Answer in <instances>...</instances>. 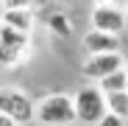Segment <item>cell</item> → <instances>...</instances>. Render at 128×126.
<instances>
[{
    "instance_id": "obj_16",
    "label": "cell",
    "mask_w": 128,
    "mask_h": 126,
    "mask_svg": "<svg viewBox=\"0 0 128 126\" xmlns=\"http://www.w3.org/2000/svg\"><path fill=\"white\" fill-rule=\"evenodd\" d=\"M122 9H125V14H128V0H122Z\"/></svg>"
},
{
    "instance_id": "obj_10",
    "label": "cell",
    "mask_w": 128,
    "mask_h": 126,
    "mask_svg": "<svg viewBox=\"0 0 128 126\" xmlns=\"http://www.w3.org/2000/svg\"><path fill=\"white\" fill-rule=\"evenodd\" d=\"M48 25H50V31H53L56 36H61V39H70V36H72V25H70V20H67L64 11H53V14L48 17Z\"/></svg>"
},
{
    "instance_id": "obj_12",
    "label": "cell",
    "mask_w": 128,
    "mask_h": 126,
    "mask_svg": "<svg viewBox=\"0 0 128 126\" xmlns=\"http://www.w3.org/2000/svg\"><path fill=\"white\" fill-rule=\"evenodd\" d=\"M95 126H128V118H122V115H117V112H106Z\"/></svg>"
},
{
    "instance_id": "obj_14",
    "label": "cell",
    "mask_w": 128,
    "mask_h": 126,
    "mask_svg": "<svg viewBox=\"0 0 128 126\" xmlns=\"http://www.w3.org/2000/svg\"><path fill=\"white\" fill-rule=\"evenodd\" d=\"M0 126H20L11 115H6V112H0Z\"/></svg>"
},
{
    "instance_id": "obj_13",
    "label": "cell",
    "mask_w": 128,
    "mask_h": 126,
    "mask_svg": "<svg viewBox=\"0 0 128 126\" xmlns=\"http://www.w3.org/2000/svg\"><path fill=\"white\" fill-rule=\"evenodd\" d=\"M34 0H3V9H31Z\"/></svg>"
},
{
    "instance_id": "obj_3",
    "label": "cell",
    "mask_w": 128,
    "mask_h": 126,
    "mask_svg": "<svg viewBox=\"0 0 128 126\" xmlns=\"http://www.w3.org/2000/svg\"><path fill=\"white\" fill-rule=\"evenodd\" d=\"M0 112L11 115L20 126L22 123H31L34 115H36V104L17 87H0Z\"/></svg>"
},
{
    "instance_id": "obj_8",
    "label": "cell",
    "mask_w": 128,
    "mask_h": 126,
    "mask_svg": "<svg viewBox=\"0 0 128 126\" xmlns=\"http://www.w3.org/2000/svg\"><path fill=\"white\" fill-rule=\"evenodd\" d=\"M0 23H6V25H11V28H17V31L31 34V31H34V11H31V9H3Z\"/></svg>"
},
{
    "instance_id": "obj_15",
    "label": "cell",
    "mask_w": 128,
    "mask_h": 126,
    "mask_svg": "<svg viewBox=\"0 0 128 126\" xmlns=\"http://www.w3.org/2000/svg\"><path fill=\"white\" fill-rule=\"evenodd\" d=\"M122 70L128 73V53H125V62H122Z\"/></svg>"
},
{
    "instance_id": "obj_9",
    "label": "cell",
    "mask_w": 128,
    "mask_h": 126,
    "mask_svg": "<svg viewBox=\"0 0 128 126\" xmlns=\"http://www.w3.org/2000/svg\"><path fill=\"white\" fill-rule=\"evenodd\" d=\"M98 84H100V90H103V93H117V90H128V73H125V70L120 67V70L109 73L106 78H100Z\"/></svg>"
},
{
    "instance_id": "obj_7",
    "label": "cell",
    "mask_w": 128,
    "mask_h": 126,
    "mask_svg": "<svg viewBox=\"0 0 128 126\" xmlns=\"http://www.w3.org/2000/svg\"><path fill=\"white\" fill-rule=\"evenodd\" d=\"M34 45H0V67H20L31 59Z\"/></svg>"
},
{
    "instance_id": "obj_1",
    "label": "cell",
    "mask_w": 128,
    "mask_h": 126,
    "mask_svg": "<svg viewBox=\"0 0 128 126\" xmlns=\"http://www.w3.org/2000/svg\"><path fill=\"white\" fill-rule=\"evenodd\" d=\"M34 120L39 126H72V123H78L72 95H67V93H50V95H45L36 104Z\"/></svg>"
},
{
    "instance_id": "obj_11",
    "label": "cell",
    "mask_w": 128,
    "mask_h": 126,
    "mask_svg": "<svg viewBox=\"0 0 128 126\" xmlns=\"http://www.w3.org/2000/svg\"><path fill=\"white\" fill-rule=\"evenodd\" d=\"M106 104H109V112H117V115L128 118V90L106 93Z\"/></svg>"
},
{
    "instance_id": "obj_17",
    "label": "cell",
    "mask_w": 128,
    "mask_h": 126,
    "mask_svg": "<svg viewBox=\"0 0 128 126\" xmlns=\"http://www.w3.org/2000/svg\"><path fill=\"white\" fill-rule=\"evenodd\" d=\"M0 6H3V0H0Z\"/></svg>"
},
{
    "instance_id": "obj_4",
    "label": "cell",
    "mask_w": 128,
    "mask_h": 126,
    "mask_svg": "<svg viewBox=\"0 0 128 126\" xmlns=\"http://www.w3.org/2000/svg\"><path fill=\"white\" fill-rule=\"evenodd\" d=\"M89 23H92V28H100V31L122 34L125 25H128V14L120 3H95Z\"/></svg>"
},
{
    "instance_id": "obj_2",
    "label": "cell",
    "mask_w": 128,
    "mask_h": 126,
    "mask_svg": "<svg viewBox=\"0 0 128 126\" xmlns=\"http://www.w3.org/2000/svg\"><path fill=\"white\" fill-rule=\"evenodd\" d=\"M72 101H75V115H78V123H86V126H95V123H98L106 112H109L106 93L100 90V84H84L81 90H75Z\"/></svg>"
},
{
    "instance_id": "obj_5",
    "label": "cell",
    "mask_w": 128,
    "mask_h": 126,
    "mask_svg": "<svg viewBox=\"0 0 128 126\" xmlns=\"http://www.w3.org/2000/svg\"><path fill=\"white\" fill-rule=\"evenodd\" d=\"M122 62H125V53H120V51H114V53H89L86 62L81 65V73H84V78H89V81H100L109 73L120 70Z\"/></svg>"
},
{
    "instance_id": "obj_6",
    "label": "cell",
    "mask_w": 128,
    "mask_h": 126,
    "mask_svg": "<svg viewBox=\"0 0 128 126\" xmlns=\"http://www.w3.org/2000/svg\"><path fill=\"white\" fill-rule=\"evenodd\" d=\"M120 45H122L120 34H109V31H100V28H89L81 39V48L86 56L89 53H114V51H120Z\"/></svg>"
}]
</instances>
